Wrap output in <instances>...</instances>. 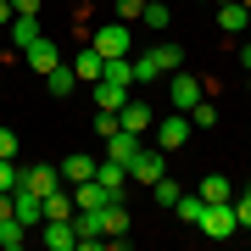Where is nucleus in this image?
I'll use <instances>...</instances> for the list:
<instances>
[{
	"mask_svg": "<svg viewBox=\"0 0 251 251\" xmlns=\"http://www.w3.org/2000/svg\"><path fill=\"white\" fill-rule=\"evenodd\" d=\"M206 240H229V234H240V218H234V201H206L201 224H196Z\"/></svg>",
	"mask_w": 251,
	"mask_h": 251,
	"instance_id": "obj_1",
	"label": "nucleus"
},
{
	"mask_svg": "<svg viewBox=\"0 0 251 251\" xmlns=\"http://www.w3.org/2000/svg\"><path fill=\"white\" fill-rule=\"evenodd\" d=\"M162 173H168V151H162V145H140L134 162H128V184H145V190H151Z\"/></svg>",
	"mask_w": 251,
	"mask_h": 251,
	"instance_id": "obj_2",
	"label": "nucleus"
},
{
	"mask_svg": "<svg viewBox=\"0 0 251 251\" xmlns=\"http://www.w3.org/2000/svg\"><path fill=\"white\" fill-rule=\"evenodd\" d=\"M151 134H156L162 151L173 156V151H184V145H190V134H196V128H190V112H173V117H156Z\"/></svg>",
	"mask_w": 251,
	"mask_h": 251,
	"instance_id": "obj_3",
	"label": "nucleus"
},
{
	"mask_svg": "<svg viewBox=\"0 0 251 251\" xmlns=\"http://www.w3.org/2000/svg\"><path fill=\"white\" fill-rule=\"evenodd\" d=\"M90 45L100 56H128L134 50V34H128V23H95L90 28Z\"/></svg>",
	"mask_w": 251,
	"mask_h": 251,
	"instance_id": "obj_4",
	"label": "nucleus"
},
{
	"mask_svg": "<svg viewBox=\"0 0 251 251\" xmlns=\"http://www.w3.org/2000/svg\"><path fill=\"white\" fill-rule=\"evenodd\" d=\"M206 95V78H196V73H168V100H173V112H190L196 100Z\"/></svg>",
	"mask_w": 251,
	"mask_h": 251,
	"instance_id": "obj_5",
	"label": "nucleus"
},
{
	"mask_svg": "<svg viewBox=\"0 0 251 251\" xmlns=\"http://www.w3.org/2000/svg\"><path fill=\"white\" fill-rule=\"evenodd\" d=\"M11 218H17L23 229H39V224H45V196H34L28 184H17V190H11Z\"/></svg>",
	"mask_w": 251,
	"mask_h": 251,
	"instance_id": "obj_6",
	"label": "nucleus"
},
{
	"mask_svg": "<svg viewBox=\"0 0 251 251\" xmlns=\"http://www.w3.org/2000/svg\"><path fill=\"white\" fill-rule=\"evenodd\" d=\"M6 28H11V50H17V56H23L28 45H34L39 34H45V23H39V11H17V17H11Z\"/></svg>",
	"mask_w": 251,
	"mask_h": 251,
	"instance_id": "obj_7",
	"label": "nucleus"
},
{
	"mask_svg": "<svg viewBox=\"0 0 251 251\" xmlns=\"http://www.w3.org/2000/svg\"><path fill=\"white\" fill-rule=\"evenodd\" d=\"M117 123H123L128 134H140V140H145V134H151V123H156V112L145 106V100H123V106H117Z\"/></svg>",
	"mask_w": 251,
	"mask_h": 251,
	"instance_id": "obj_8",
	"label": "nucleus"
},
{
	"mask_svg": "<svg viewBox=\"0 0 251 251\" xmlns=\"http://www.w3.org/2000/svg\"><path fill=\"white\" fill-rule=\"evenodd\" d=\"M23 62H28V67H34V73H39V78H45V73H50V67H62V50H56V45H50V34H39V39H34V45H28V50H23Z\"/></svg>",
	"mask_w": 251,
	"mask_h": 251,
	"instance_id": "obj_9",
	"label": "nucleus"
},
{
	"mask_svg": "<svg viewBox=\"0 0 251 251\" xmlns=\"http://www.w3.org/2000/svg\"><path fill=\"white\" fill-rule=\"evenodd\" d=\"M90 100H95V112H117L128 100V84H112V78H95L90 84Z\"/></svg>",
	"mask_w": 251,
	"mask_h": 251,
	"instance_id": "obj_10",
	"label": "nucleus"
},
{
	"mask_svg": "<svg viewBox=\"0 0 251 251\" xmlns=\"http://www.w3.org/2000/svg\"><path fill=\"white\" fill-rule=\"evenodd\" d=\"M45 246L50 251H78V234H73V218H45Z\"/></svg>",
	"mask_w": 251,
	"mask_h": 251,
	"instance_id": "obj_11",
	"label": "nucleus"
},
{
	"mask_svg": "<svg viewBox=\"0 0 251 251\" xmlns=\"http://www.w3.org/2000/svg\"><path fill=\"white\" fill-rule=\"evenodd\" d=\"M23 184L34 190V196H50V190H62V168H50V162H39V168H23Z\"/></svg>",
	"mask_w": 251,
	"mask_h": 251,
	"instance_id": "obj_12",
	"label": "nucleus"
},
{
	"mask_svg": "<svg viewBox=\"0 0 251 251\" xmlns=\"http://www.w3.org/2000/svg\"><path fill=\"white\" fill-rule=\"evenodd\" d=\"M100 234H106V240H128V206L123 201H106V206H100Z\"/></svg>",
	"mask_w": 251,
	"mask_h": 251,
	"instance_id": "obj_13",
	"label": "nucleus"
},
{
	"mask_svg": "<svg viewBox=\"0 0 251 251\" xmlns=\"http://www.w3.org/2000/svg\"><path fill=\"white\" fill-rule=\"evenodd\" d=\"M246 23H251V11L240 6V0H218V28H224V39L246 34Z\"/></svg>",
	"mask_w": 251,
	"mask_h": 251,
	"instance_id": "obj_14",
	"label": "nucleus"
},
{
	"mask_svg": "<svg viewBox=\"0 0 251 251\" xmlns=\"http://www.w3.org/2000/svg\"><path fill=\"white\" fill-rule=\"evenodd\" d=\"M95 151H73L67 162H62V184H78V179H95Z\"/></svg>",
	"mask_w": 251,
	"mask_h": 251,
	"instance_id": "obj_15",
	"label": "nucleus"
},
{
	"mask_svg": "<svg viewBox=\"0 0 251 251\" xmlns=\"http://www.w3.org/2000/svg\"><path fill=\"white\" fill-rule=\"evenodd\" d=\"M95 179L106 184L112 196H123V190H128V168H123V162H112V156H100V162H95Z\"/></svg>",
	"mask_w": 251,
	"mask_h": 251,
	"instance_id": "obj_16",
	"label": "nucleus"
},
{
	"mask_svg": "<svg viewBox=\"0 0 251 251\" xmlns=\"http://www.w3.org/2000/svg\"><path fill=\"white\" fill-rule=\"evenodd\" d=\"M100 67H106V56H100L95 45H84L78 56H73V73H78V84H95V78H100Z\"/></svg>",
	"mask_w": 251,
	"mask_h": 251,
	"instance_id": "obj_17",
	"label": "nucleus"
},
{
	"mask_svg": "<svg viewBox=\"0 0 251 251\" xmlns=\"http://www.w3.org/2000/svg\"><path fill=\"white\" fill-rule=\"evenodd\" d=\"M100 145H106V156H112V162H123V168H128V162H134V151H140V134L117 128V134H112V140H100Z\"/></svg>",
	"mask_w": 251,
	"mask_h": 251,
	"instance_id": "obj_18",
	"label": "nucleus"
},
{
	"mask_svg": "<svg viewBox=\"0 0 251 251\" xmlns=\"http://www.w3.org/2000/svg\"><path fill=\"white\" fill-rule=\"evenodd\" d=\"M145 56H151V62L162 67V78H168V73H179V67H184V50H179V45H168V39H162V45H151V50H145Z\"/></svg>",
	"mask_w": 251,
	"mask_h": 251,
	"instance_id": "obj_19",
	"label": "nucleus"
},
{
	"mask_svg": "<svg viewBox=\"0 0 251 251\" xmlns=\"http://www.w3.org/2000/svg\"><path fill=\"white\" fill-rule=\"evenodd\" d=\"M45 90H50V95H73V90H78V73H73V62H62V67L45 73Z\"/></svg>",
	"mask_w": 251,
	"mask_h": 251,
	"instance_id": "obj_20",
	"label": "nucleus"
},
{
	"mask_svg": "<svg viewBox=\"0 0 251 251\" xmlns=\"http://www.w3.org/2000/svg\"><path fill=\"white\" fill-rule=\"evenodd\" d=\"M100 78H112V84H128V90H134V56H106Z\"/></svg>",
	"mask_w": 251,
	"mask_h": 251,
	"instance_id": "obj_21",
	"label": "nucleus"
},
{
	"mask_svg": "<svg viewBox=\"0 0 251 251\" xmlns=\"http://www.w3.org/2000/svg\"><path fill=\"white\" fill-rule=\"evenodd\" d=\"M73 212H78L73 190H50V196H45V218H73Z\"/></svg>",
	"mask_w": 251,
	"mask_h": 251,
	"instance_id": "obj_22",
	"label": "nucleus"
},
{
	"mask_svg": "<svg viewBox=\"0 0 251 251\" xmlns=\"http://www.w3.org/2000/svg\"><path fill=\"white\" fill-rule=\"evenodd\" d=\"M196 196H201V201H229V196H234V184L224 179V173H212V179H201Z\"/></svg>",
	"mask_w": 251,
	"mask_h": 251,
	"instance_id": "obj_23",
	"label": "nucleus"
},
{
	"mask_svg": "<svg viewBox=\"0 0 251 251\" xmlns=\"http://www.w3.org/2000/svg\"><path fill=\"white\" fill-rule=\"evenodd\" d=\"M28 234H34V229H23L17 218H0V246H6V251H17V246L28 240Z\"/></svg>",
	"mask_w": 251,
	"mask_h": 251,
	"instance_id": "obj_24",
	"label": "nucleus"
},
{
	"mask_svg": "<svg viewBox=\"0 0 251 251\" xmlns=\"http://www.w3.org/2000/svg\"><path fill=\"white\" fill-rule=\"evenodd\" d=\"M140 23H145V28H156V34H162V28L173 23V11H168V0H151V6L140 11Z\"/></svg>",
	"mask_w": 251,
	"mask_h": 251,
	"instance_id": "obj_25",
	"label": "nucleus"
},
{
	"mask_svg": "<svg viewBox=\"0 0 251 251\" xmlns=\"http://www.w3.org/2000/svg\"><path fill=\"white\" fill-rule=\"evenodd\" d=\"M151 196H156V206H179L184 190H179V179H168V173H162V179L151 184Z\"/></svg>",
	"mask_w": 251,
	"mask_h": 251,
	"instance_id": "obj_26",
	"label": "nucleus"
},
{
	"mask_svg": "<svg viewBox=\"0 0 251 251\" xmlns=\"http://www.w3.org/2000/svg\"><path fill=\"white\" fill-rule=\"evenodd\" d=\"M190 128H218V106H212V100H196V106H190Z\"/></svg>",
	"mask_w": 251,
	"mask_h": 251,
	"instance_id": "obj_27",
	"label": "nucleus"
},
{
	"mask_svg": "<svg viewBox=\"0 0 251 251\" xmlns=\"http://www.w3.org/2000/svg\"><path fill=\"white\" fill-rule=\"evenodd\" d=\"M23 184V168H17V156H0V190H17Z\"/></svg>",
	"mask_w": 251,
	"mask_h": 251,
	"instance_id": "obj_28",
	"label": "nucleus"
},
{
	"mask_svg": "<svg viewBox=\"0 0 251 251\" xmlns=\"http://www.w3.org/2000/svg\"><path fill=\"white\" fill-rule=\"evenodd\" d=\"M156 78H162V67L151 56H134V84H156Z\"/></svg>",
	"mask_w": 251,
	"mask_h": 251,
	"instance_id": "obj_29",
	"label": "nucleus"
},
{
	"mask_svg": "<svg viewBox=\"0 0 251 251\" xmlns=\"http://www.w3.org/2000/svg\"><path fill=\"white\" fill-rule=\"evenodd\" d=\"M201 212H206L201 196H179V218H184V224H201Z\"/></svg>",
	"mask_w": 251,
	"mask_h": 251,
	"instance_id": "obj_30",
	"label": "nucleus"
},
{
	"mask_svg": "<svg viewBox=\"0 0 251 251\" xmlns=\"http://www.w3.org/2000/svg\"><path fill=\"white\" fill-rule=\"evenodd\" d=\"M229 201H234V218H240V229H251V184H246V190H234Z\"/></svg>",
	"mask_w": 251,
	"mask_h": 251,
	"instance_id": "obj_31",
	"label": "nucleus"
},
{
	"mask_svg": "<svg viewBox=\"0 0 251 251\" xmlns=\"http://www.w3.org/2000/svg\"><path fill=\"white\" fill-rule=\"evenodd\" d=\"M112 11H117V23H128V28H134V23H140V11H145V0H117Z\"/></svg>",
	"mask_w": 251,
	"mask_h": 251,
	"instance_id": "obj_32",
	"label": "nucleus"
},
{
	"mask_svg": "<svg viewBox=\"0 0 251 251\" xmlns=\"http://www.w3.org/2000/svg\"><path fill=\"white\" fill-rule=\"evenodd\" d=\"M117 128H123V123H117V112H95V140H112Z\"/></svg>",
	"mask_w": 251,
	"mask_h": 251,
	"instance_id": "obj_33",
	"label": "nucleus"
},
{
	"mask_svg": "<svg viewBox=\"0 0 251 251\" xmlns=\"http://www.w3.org/2000/svg\"><path fill=\"white\" fill-rule=\"evenodd\" d=\"M0 156H17V134L11 128H0Z\"/></svg>",
	"mask_w": 251,
	"mask_h": 251,
	"instance_id": "obj_34",
	"label": "nucleus"
},
{
	"mask_svg": "<svg viewBox=\"0 0 251 251\" xmlns=\"http://www.w3.org/2000/svg\"><path fill=\"white\" fill-rule=\"evenodd\" d=\"M11 17H17V11H11V0H0V28H6Z\"/></svg>",
	"mask_w": 251,
	"mask_h": 251,
	"instance_id": "obj_35",
	"label": "nucleus"
},
{
	"mask_svg": "<svg viewBox=\"0 0 251 251\" xmlns=\"http://www.w3.org/2000/svg\"><path fill=\"white\" fill-rule=\"evenodd\" d=\"M11 11H39V0H11Z\"/></svg>",
	"mask_w": 251,
	"mask_h": 251,
	"instance_id": "obj_36",
	"label": "nucleus"
},
{
	"mask_svg": "<svg viewBox=\"0 0 251 251\" xmlns=\"http://www.w3.org/2000/svg\"><path fill=\"white\" fill-rule=\"evenodd\" d=\"M234 56H240V62H246V73H251V39H246V45H240V50H234Z\"/></svg>",
	"mask_w": 251,
	"mask_h": 251,
	"instance_id": "obj_37",
	"label": "nucleus"
},
{
	"mask_svg": "<svg viewBox=\"0 0 251 251\" xmlns=\"http://www.w3.org/2000/svg\"><path fill=\"white\" fill-rule=\"evenodd\" d=\"M240 6H246V11H251V0H240Z\"/></svg>",
	"mask_w": 251,
	"mask_h": 251,
	"instance_id": "obj_38",
	"label": "nucleus"
},
{
	"mask_svg": "<svg viewBox=\"0 0 251 251\" xmlns=\"http://www.w3.org/2000/svg\"><path fill=\"white\" fill-rule=\"evenodd\" d=\"M246 34H251V23H246Z\"/></svg>",
	"mask_w": 251,
	"mask_h": 251,
	"instance_id": "obj_39",
	"label": "nucleus"
},
{
	"mask_svg": "<svg viewBox=\"0 0 251 251\" xmlns=\"http://www.w3.org/2000/svg\"><path fill=\"white\" fill-rule=\"evenodd\" d=\"M145 6H151V0H145Z\"/></svg>",
	"mask_w": 251,
	"mask_h": 251,
	"instance_id": "obj_40",
	"label": "nucleus"
},
{
	"mask_svg": "<svg viewBox=\"0 0 251 251\" xmlns=\"http://www.w3.org/2000/svg\"><path fill=\"white\" fill-rule=\"evenodd\" d=\"M201 6H206V0H201Z\"/></svg>",
	"mask_w": 251,
	"mask_h": 251,
	"instance_id": "obj_41",
	"label": "nucleus"
}]
</instances>
